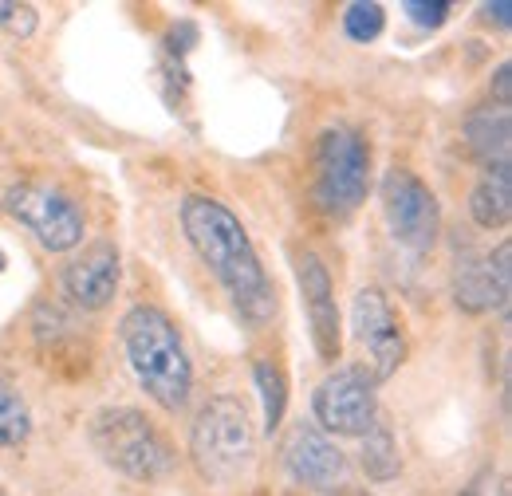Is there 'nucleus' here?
I'll use <instances>...</instances> for the list:
<instances>
[{"label":"nucleus","instance_id":"f257e3e1","mask_svg":"<svg viewBox=\"0 0 512 496\" xmlns=\"http://www.w3.org/2000/svg\"><path fill=\"white\" fill-rule=\"evenodd\" d=\"M182 229L190 237L193 252L209 264V272L221 280V288L233 296V304L245 311L253 323L268 319L276 308L272 284L264 276V264L256 256L245 225L233 209H225L213 197L193 193L182 201Z\"/></svg>","mask_w":512,"mask_h":496},{"label":"nucleus","instance_id":"f03ea898","mask_svg":"<svg viewBox=\"0 0 512 496\" xmlns=\"http://www.w3.org/2000/svg\"><path fill=\"white\" fill-rule=\"evenodd\" d=\"M123 351L134 371V382L162 406V410H182L190 398V359L182 347L178 327L170 323V315L158 308H130L123 315Z\"/></svg>","mask_w":512,"mask_h":496},{"label":"nucleus","instance_id":"7ed1b4c3","mask_svg":"<svg viewBox=\"0 0 512 496\" xmlns=\"http://www.w3.org/2000/svg\"><path fill=\"white\" fill-rule=\"evenodd\" d=\"M190 457L205 485L245 481L256 461V434L249 426V410L229 394L209 398L193 422Z\"/></svg>","mask_w":512,"mask_h":496},{"label":"nucleus","instance_id":"20e7f679","mask_svg":"<svg viewBox=\"0 0 512 496\" xmlns=\"http://www.w3.org/2000/svg\"><path fill=\"white\" fill-rule=\"evenodd\" d=\"M91 445L111 469L127 473L134 481H158L174 469L170 441L142 410H130V406L95 414L91 418Z\"/></svg>","mask_w":512,"mask_h":496},{"label":"nucleus","instance_id":"39448f33","mask_svg":"<svg viewBox=\"0 0 512 496\" xmlns=\"http://www.w3.org/2000/svg\"><path fill=\"white\" fill-rule=\"evenodd\" d=\"M371 186V146L351 126H327L316 146V201L323 213L347 217Z\"/></svg>","mask_w":512,"mask_h":496},{"label":"nucleus","instance_id":"423d86ee","mask_svg":"<svg viewBox=\"0 0 512 496\" xmlns=\"http://www.w3.org/2000/svg\"><path fill=\"white\" fill-rule=\"evenodd\" d=\"M4 209L32 229V237L52 252H67L83 241V213L64 189L44 182H20L4 193Z\"/></svg>","mask_w":512,"mask_h":496},{"label":"nucleus","instance_id":"0eeeda50","mask_svg":"<svg viewBox=\"0 0 512 496\" xmlns=\"http://www.w3.org/2000/svg\"><path fill=\"white\" fill-rule=\"evenodd\" d=\"M383 217L390 237L410 252H430L442 229L438 197L410 170H390L383 178Z\"/></svg>","mask_w":512,"mask_h":496},{"label":"nucleus","instance_id":"6e6552de","mask_svg":"<svg viewBox=\"0 0 512 496\" xmlns=\"http://www.w3.org/2000/svg\"><path fill=\"white\" fill-rule=\"evenodd\" d=\"M312 410L327 434L367 437L379 422V398H375L371 374L363 367H343V371L327 374L316 386Z\"/></svg>","mask_w":512,"mask_h":496},{"label":"nucleus","instance_id":"1a4fd4ad","mask_svg":"<svg viewBox=\"0 0 512 496\" xmlns=\"http://www.w3.org/2000/svg\"><path fill=\"white\" fill-rule=\"evenodd\" d=\"M351 327H355V339H359V347L367 355L371 382H383V378H390L402 367V359H406V331H402L398 311L390 308V300L383 296V288H363L355 296Z\"/></svg>","mask_w":512,"mask_h":496},{"label":"nucleus","instance_id":"9d476101","mask_svg":"<svg viewBox=\"0 0 512 496\" xmlns=\"http://www.w3.org/2000/svg\"><path fill=\"white\" fill-rule=\"evenodd\" d=\"M296 280H300V296H304V308H308L316 351H320L323 363H335L339 359V308H335L331 276H327V268H323L316 252L296 256Z\"/></svg>","mask_w":512,"mask_h":496},{"label":"nucleus","instance_id":"9b49d317","mask_svg":"<svg viewBox=\"0 0 512 496\" xmlns=\"http://www.w3.org/2000/svg\"><path fill=\"white\" fill-rule=\"evenodd\" d=\"M284 461H288L292 477L316 493H339L347 485V457L339 453L335 441H327L308 426L292 430L288 445H284Z\"/></svg>","mask_w":512,"mask_h":496},{"label":"nucleus","instance_id":"f8f14e48","mask_svg":"<svg viewBox=\"0 0 512 496\" xmlns=\"http://www.w3.org/2000/svg\"><path fill=\"white\" fill-rule=\"evenodd\" d=\"M64 288L79 308H107L115 288H119V248L99 241V245L87 248L83 256H75L64 268Z\"/></svg>","mask_w":512,"mask_h":496},{"label":"nucleus","instance_id":"ddd939ff","mask_svg":"<svg viewBox=\"0 0 512 496\" xmlns=\"http://www.w3.org/2000/svg\"><path fill=\"white\" fill-rule=\"evenodd\" d=\"M469 150L481 158L485 170H509V107L481 111L465 123Z\"/></svg>","mask_w":512,"mask_h":496},{"label":"nucleus","instance_id":"4468645a","mask_svg":"<svg viewBox=\"0 0 512 496\" xmlns=\"http://www.w3.org/2000/svg\"><path fill=\"white\" fill-rule=\"evenodd\" d=\"M473 221L481 229H501L512 217V166L509 170H485V178L477 182L469 197Z\"/></svg>","mask_w":512,"mask_h":496},{"label":"nucleus","instance_id":"2eb2a0df","mask_svg":"<svg viewBox=\"0 0 512 496\" xmlns=\"http://www.w3.org/2000/svg\"><path fill=\"white\" fill-rule=\"evenodd\" d=\"M453 296H457V308L465 311H489L497 308V304H505L501 292H497V280L489 272V260H465V264H457Z\"/></svg>","mask_w":512,"mask_h":496},{"label":"nucleus","instance_id":"dca6fc26","mask_svg":"<svg viewBox=\"0 0 512 496\" xmlns=\"http://www.w3.org/2000/svg\"><path fill=\"white\" fill-rule=\"evenodd\" d=\"M256 386H260V402H264V430L272 434L284 422V406H288V378L276 363H256Z\"/></svg>","mask_w":512,"mask_h":496},{"label":"nucleus","instance_id":"f3484780","mask_svg":"<svg viewBox=\"0 0 512 496\" xmlns=\"http://www.w3.org/2000/svg\"><path fill=\"white\" fill-rule=\"evenodd\" d=\"M398 445H394V434L386 430L383 422H375V430L367 434V445H363V469L375 477V481H390L398 477Z\"/></svg>","mask_w":512,"mask_h":496},{"label":"nucleus","instance_id":"a211bd4d","mask_svg":"<svg viewBox=\"0 0 512 496\" xmlns=\"http://www.w3.org/2000/svg\"><path fill=\"white\" fill-rule=\"evenodd\" d=\"M32 434V414L24 406V398L0 378V445H20Z\"/></svg>","mask_w":512,"mask_h":496},{"label":"nucleus","instance_id":"6ab92c4d","mask_svg":"<svg viewBox=\"0 0 512 496\" xmlns=\"http://www.w3.org/2000/svg\"><path fill=\"white\" fill-rule=\"evenodd\" d=\"M383 24H386L383 4H351V8L343 12V28H347V36L359 40V44H371V40L383 32Z\"/></svg>","mask_w":512,"mask_h":496},{"label":"nucleus","instance_id":"aec40b11","mask_svg":"<svg viewBox=\"0 0 512 496\" xmlns=\"http://www.w3.org/2000/svg\"><path fill=\"white\" fill-rule=\"evenodd\" d=\"M0 28H8L12 36H32L36 32V8L32 4H8V0H0Z\"/></svg>","mask_w":512,"mask_h":496},{"label":"nucleus","instance_id":"412c9836","mask_svg":"<svg viewBox=\"0 0 512 496\" xmlns=\"http://www.w3.org/2000/svg\"><path fill=\"white\" fill-rule=\"evenodd\" d=\"M449 8H453V4H446V0H434V4H422V0H414V4H406L402 12H406L414 24H422V28H438V24H446Z\"/></svg>","mask_w":512,"mask_h":496},{"label":"nucleus","instance_id":"4be33fe9","mask_svg":"<svg viewBox=\"0 0 512 496\" xmlns=\"http://www.w3.org/2000/svg\"><path fill=\"white\" fill-rule=\"evenodd\" d=\"M512 248L501 245L493 256H489V272H493V280H497V292H501V300L509 304V292H512Z\"/></svg>","mask_w":512,"mask_h":496},{"label":"nucleus","instance_id":"5701e85b","mask_svg":"<svg viewBox=\"0 0 512 496\" xmlns=\"http://www.w3.org/2000/svg\"><path fill=\"white\" fill-rule=\"evenodd\" d=\"M493 91H497V103H501V107H509V99H512L509 63H501V67H497V79H493Z\"/></svg>","mask_w":512,"mask_h":496},{"label":"nucleus","instance_id":"b1692460","mask_svg":"<svg viewBox=\"0 0 512 496\" xmlns=\"http://www.w3.org/2000/svg\"><path fill=\"white\" fill-rule=\"evenodd\" d=\"M485 12H489V20H493V16H497V24H509V12H512V4H505V0H501V4H489V8H485Z\"/></svg>","mask_w":512,"mask_h":496},{"label":"nucleus","instance_id":"393cba45","mask_svg":"<svg viewBox=\"0 0 512 496\" xmlns=\"http://www.w3.org/2000/svg\"><path fill=\"white\" fill-rule=\"evenodd\" d=\"M0 272H4V252H0Z\"/></svg>","mask_w":512,"mask_h":496},{"label":"nucleus","instance_id":"a878e982","mask_svg":"<svg viewBox=\"0 0 512 496\" xmlns=\"http://www.w3.org/2000/svg\"><path fill=\"white\" fill-rule=\"evenodd\" d=\"M461 496H477V489H469V493H461Z\"/></svg>","mask_w":512,"mask_h":496}]
</instances>
